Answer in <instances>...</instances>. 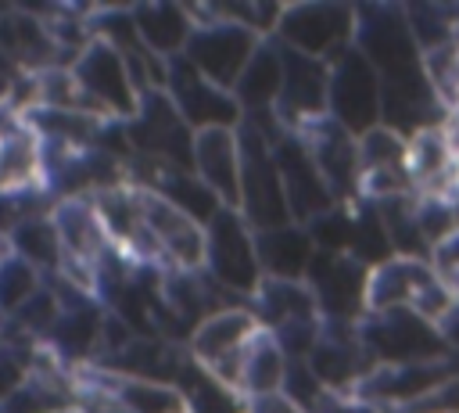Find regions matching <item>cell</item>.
I'll return each mask as SVG.
<instances>
[{"mask_svg":"<svg viewBox=\"0 0 459 413\" xmlns=\"http://www.w3.org/2000/svg\"><path fill=\"white\" fill-rule=\"evenodd\" d=\"M72 75L79 79V86L90 93V101L115 122H129L140 111L143 93L133 83L129 65L122 61V54L104 43L100 36H93L82 54L72 61Z\"/></svg>","mask_w":459,"mask_h":413,"instance_id":"obj_10","label":"cell"},{"mask_svg":"<svg viewBox=\"0 0 459 413\" xmlns=\"http://www.w3.org/2000/svg\"><path fill=\"white\" fill-rule=\"evenodd\" d=\"M430 266H434V273H437L448 287H459V230L448 233L445 241H437V244L430 248ZM452 294H455V291H452Z\"/></svg>","mask_w":459,"mask_h":413,"instance_id":"obj_37","label":"cell"},{"mask_svg":"<svg viewBox=\"0 0 459 413\" xmlns=\"http://www.w3.org/2000/svg\"><path fill=\"white\" fill-rule=\"evenodd\" d=\"M43 284H47V277L36 266H29L18 255H7L0 262V320L14 316Z\"/></svg>","mask_w":459,"mask_h":413,"instance_id":"obj_33","label":"cell"},{"mask_svg":"<svg viewBox=\"0 0 459 413\" xmlns=\"http://www.w3.org/2000/svg\"><path fill=\"white\" fill-rule=\"evenodd\" d=\"M7 255H11V241H7V237H0V262H4Z\"/></svg>","mask_w":459,"mask_h":413,"instance_id":"obj_41","label":"cell"},{"mask_svg":"<svg viewBox=\"0 0 459 413\" xmlns=\"http://www.w3.org/2000/svg\"><path fill=\"white\" fill-rule=\"evenodd\" d=\"M247 413H305L290 395L276 391V395H262V399H247Z\"/></svg>","mask_w":459,"mask_h":413,"instance_id":"obj_39","label":"cell"},{"mask_svg":"<svg viewBox=\"0 0 459 413\" xmlns=\"http://www.w3.org/2000/svg\"><path fill=\"white\" fill-rule=\"evenodd\" d=\"M176 388L186 399V413H247V399L237 388L212 377L194 356H186L176 377Z\"/></svg>","mask_w":459,"mask_h":413,"instance_id":"obj_29","label":"cell"},{"mask_svg":"<svg viewBox=\"0 0 459 413\" xmlns=\"http://www.w3.org/2000/svg\"><path fill=\"white\" fill-rule=\"evenodd\" d=\"M165 93L194 133H201V129H240V122H244V111H240L237 97L230 90L215 86L208 75H201L183 54L169 61Z\"/></svg>","mask_w":459,"mask_h":413,"instance_id":"obj_12","label":"cell"},{"mask_svg":"<svg viewBox=\"0 0 459 413\" xmlns=\"http://www.w3.org/2000/svg\"><path fill=\"white\" fill-rule=\"evenodd\" d=\"M11 255H18V259H25L29 266H36L43 277H57L61 266H65V248H61L57 226H54V212L43 215V219L25 223V226L11 237Z\"/></svg>","mask_w":459,"mask_h":413,"instance_id":"obj_31","label":"cell"},{"mask_svg":"<svg viewBox=\"0 0 459 413\" xmlns=\"http://www.w3.org/2000/svg\"><path fill=\"white\" fill-rule=\"evenodd\" d=\"M262 40H265V36H258V32L237 25V22L204 18V22H197V29H194V36H190V43H186V50H183V57H186L201 75H208L215 86H222V90L233 93L237 79L244 75L247 61H251L255 50L262 47Z\"/></svg>","mask_w":459,"mask_h":413,"instance_id":"obj_9","label":"cell"},{"mask_svg":"<svg viewBox=\"0 0 459 413\" xmlns=\"http://www.w3.org/2000/svg\"><path fill=\"white\" fill-rule=\"evenodd\" d=\"M305 413H384V409L373 406V402H366V399H359V395H344V391L323 388V391L305 406Z\"/></svg>","mask_w":459,"mask_h":413,"instance_id":"obj_36","label":"cell"},{"mask_svg":"<svg viewBox=\"0 0 459 413\" xmlns=\"http://www.w3.org/2000/svg\"><path fill=\"white\" fill-rule=\"evenodd\" d=\"M143 215L169 269H204V223L151 190H143Z\"/></svg>","mask_w":459,"mask_h":413,"instance_id":"obj_20","label":"cell"},{"mask_svg":"<svg viewBox=\"0 0 459 413\" xmlns=\"http://www.w3.org/2000/svg\"><path fill=\"white\" fill-rule=\"evenodd\" d=\"M280 50H283V90L276 101V119L283 129L301 133L305 126L330 115V61L308 57L283 43Z\"/></svg>","mask_w":459,"mask_h":413,"instance_id":"obj_13","label":"cell"},{"mask_svg":"<svg viewBox=\"0 0 459 413\" xmlns=\"http://www.w3.org/2000/svg\"><path fill=\"white\" fill-rule=\"evenodd\" d=\"M330 119L355 136L384 126V83L359 47L330 61Z\"/></svg>","mask_w":459,"mask_h":413,"instance_id":"obj_6","label":"cell"},{"mask_svg":"<svg viewBox=\"0 0 459 413\" xmlns=\"http://www.w3.org/2000/svg\"><path fill=\"white\" fill-rule=\"evenodd\" d=\"M280 90H283V50L269 36V40H262L255 57L247 61L244 75L237 79L233 97H237L244 119H258V115H276Z\"/></svg>","mask_w":459,"mask_h":413,"instance_id":"obj_25","label":"cell"},{"mask_svg":"<svg viewBox=\"0 0 459 413\" xmlns=\"http://www.w3.org/2000/svg\"><path fill=\"white\" fill-rule=\"evenodd\" d=\"M133 22H136V32L140 40L161 57V61H172L186 50L190 36H194V18L186 11V4H133Z\"/></svg>","mask_w":459,"mask_h":413,"instance_id":"obj_27","label":"cell"},{"mask_svg":"<svg viewBox=\"0 0 459 413\" xmlns=\"http://www.w3.org/2000/svg\"><path fill=\"white\" fill-rule=\"evenodd\" d=\"M305 363L312 366L323 388L344 391V395H355V388L377 370V363L369 359L359 338V323H330V320H323L319 341Z\"/></svg>","mask_w":459,"mask_h":413,"instance_id":"obj_17","label":"cell"},{"mask_svg":"<svg viewBox=\"0 0 459 413\" xmlns=\"http://www.w3.org/2000/svg\"><path fill=\"white\" fill-rule=\"evenodd\" d=\"M0 54L25 75H39L68 65L50 25L29 7H0Z\"/></svg>","mask_w":459,"mask_h":413,"instance_id":"obj_19","label":"cell"},{"mask_svg":"<svg viewBox=\"0 0 459 413\" xmlns=\"http://www.w3.org/2000/svg\"><path fill=\"white\" fill-rule=\"evenodd\" d=\"M380 212V223L391 237L394 255L405 259H430V244L420 230V212H416V194H398V198H384L373 201Z\"/></svg>","mask_w":459,"mask_h":413,"instance_id":"obj_30","label":"cell"},{"mask_svg":"<svg viewBox=\"0 0 459 413\" xmlns=\"http://www.w3.org/2000/svg\"><path fill=\"white\" fill-rule=\"evenodd\" d=\"M402 413H459V373L448 377L445 384H437L427 399L412 402V406L402 409Z\"/></svg>","mask_w":459,"mask_h":413,"instance_id":"obj_38","label":"cell"},{"mask_svg":"<svg viewBox=\"0 0 459 413\" xmlns=\"http://www.w3.org/2000/svg\"><path fill=\"white\" fill-rule=\"evenodd\" d=\"M455 294L452 287L434 273L430 259H405L394 255L384 266L369 269V294L366 309L369 312H394L409 309L430 323H441L445 312L452 309Z\"/></svg>","mask_w":459,"mask_h":413,"instance_id":"obj_1","label":"cell"},{"mask_svg":"<svg viewBox=\"0 0 459 413\" xmlns=\"http://www.w3.org/2000/svg\"><path fill=\"white\" fill-rule=\"evenodd\" d=\"M0 341H4V320H0Z\"/></svg>","mask_w":459,"mask_h":413,"instance_id":"obj_43","label":"cell"},{"mask_svg":"<svg viewBox=\"0 0 459 413\" xmlns=\"http://www.w3.org/2000/svg\"><path fill=\"white\" fill-rule=\"evenodd\" d=\"M57 208V198L47 190V183H32V187H14V190H0V237H14L25 223L43 219Z\"/></svg>","mask_w":459,"mask_h":413,"instance_id":"obj_32","label":"cell"},{"mask_svg":"<svg viewBox=\"0 0 459 413\" xmlns=\"http://www.w3.org/2000/svg\"><path fill=\"white\" fill-rule=\"evenodd\" d=\"M194 172L222 208L240 212V140L237 129H201L194 136Z\"/></svg>","mask_w":459,"mask_h":413,"instance_id":"obj_22","label":"cell"},{"mask_svg":"<svg viewBox=\"0 0 459 413\" xmlns=\"http://www.w3.org/2000/svg\"><path fill=\"white\" fill-rule=\"evenodd\" d=\"M305 284L316 294L319 316L330 323H362L366 320V294H369V266L355 255L316 251Z\"/></svg>","mask_w":459,"mask_h":413,"instance_id":"obj_11","label":"cell"},{"mask_svg":"<svg viewBox=\"0 0 459 413\" xmlns=\"http://www.w3.org/2000/svg\"><path fill=\"white\" fill-rule=\"evenodd\" d=\"M273 151H276V165H280V176H283V190H287V205H290V219L298 226H308L312 219H319L323 212L337 208V198L333 190L326 187L319 165L312 162L305 140L290 129H283L276 140H273Z\"/></svg>","mask_w":459,"mask_h":413,"instance_id":"obj_15","label":"cell"},{"mask_svg":"<svg viewBox=\"0 0 459 413\" xmlns=\"http://www.w3.org/2000/svg\"><path fill=\"white\" fill-rule=\"evenodd\" d=\"M423 65H427L430 90H434L437 104L445 108V115L459 111V43H448V47L423 54Z\"/></svg>","mask_w":459,"mask_h":413,"instance_id":"obj_34","label":"cell"},{"mask_svg":"<svg viewBox=\"0 0 459 413\" xmlns=\"http://www.w3.org/2000/svg\"><path fill=\"white\" fill-rule=\"evenodd\" d=\"M359 338L377 366H405L452 356V348L441 338V327L409 309L366 312V320L359 323Z\"/></svg>","mask_w":459,"mask_h":413,"instance_id":"obj_5","label":"cell"},{"mask_svg":"<svg viewBox=\"0 0 459 413\" xmlns=\"http://www.w3.org/2000/svg\"><path fill=\"white\" fill-rule=\"evenodd\" d=\"M237 140H240V215L251 223L255 233L294 223L273 140L247 119L240 122Z\"/></svg>","mask_w":459,"mask_h":413,"instance_id":"obj_2","label":"cell"},{"mask_svg":"<svg viewBox=\"0 0 459 413\" xmlns=\"http://www.w3.org/2000/svg\"><path fill=\"white\" fill-rule=\"evenodd\" d=\"M54 226L65 248V266H79L86 273H93L97 280V266L115 251L93 198H72V201H57L54 208ZM61 266V269H65Z\"/></svg>","mask_w":459,"mask_h":413,"instance_id":"obj_21","label":"cell"},{"mask_svg":"<svg viewBox=\"0 0 459 413\" xmlns=\"http://www.w3.org/2000/svg\"><path fill=\"white\" fill-rule=\"evenodd\" d=\"M258 330H262V323L251 312V305H233V309H222V312H212L208 320H201L194 327L186 348L212 377H219L222 384L240 391L244 352Z\"/></svg>","mask_w":459,"mask_h":413,"instance_id":"obj_7","label":"cell"},{"mask_svg":"<svg viewBox=\"0 0 459 413\" xmlns=\"http://www.w3.org/2000/svg\"><path fill=\"white\" fill-rule=\"evenodd\" d=\"M57 413H82L79 406H65V409H57Z\"/></svg>","mask_w":459,"mask_h":413,"instance_id":"obj_42","label":"cell"},{"mask_svg":"<svg viewBox=\"0 0 459 413\" xmlns=\"http://www.w3.org/2000/svg\"><path fill=\"white\" fill-rule=\"evenodd\" d=\"M437 327H441V338H445V345H448V348L459 356V298L452 302V309L445 312V320H441Z\"/></svg>","mask_w":459,"mask_h":413,"instance_id":"obj_40","label":"cell"},{"mask_svg":"<svg viewBox=\"0 0 459 413\" xmlns=\"http://www.w3.org/2000/svg\"><path fill=\"white\" fill-rule=\"evenodd\" d=\"M36 341L25 338H4L0 341V406L32 377L36 366Z\"/></svg>","mask_w":459,"mask_h":413,"instance_id":"obj_35","label":"cell"},{"mask_svg":"<svg viewBox=\"0 0 459 413\" xmlns=\"http://www.w3.org/2000/svg\"><path fill=\"white\" fill-rule=\"evenodd\" d=\"M312 154V162L319 165L326 187L333 190L337 205H355L362 201L359 194V136L348 133L341 122H333L330 115L305 126L298 133Z\"/></svg>","mask_w":459,"mask_h":413,"instance_id":"obj_18","label":"cell"},{"mask_svg":"<svg viewBox=\"0 0 459 413\" xmlns=\"http://www.w3.org/2000/svg\"><path fill=\"white\" fill-rule=\"evenodd\" d=\"M204 273L247 305L262 287L265 273L258 262L255 230L237 208H219L204 226Z\"/></svg>","mask_w":459,"mask_h":413,"instance_id":"obj_3","label":"cell"},{"mask_svg":"<svg viewBox=\"0 0 459 413\" xmlns=\"http://www.w3.org/2000/svg\"><path fill=\"white\" fill-rule=\"evenodd\" d=\"M359 194L362 201H384L416 194L409 180V140L387 126L359 136Z\"/></svg>","mask_w":459,"mask_h":413,"instance_id":"obj_16","label":"cell"},{"mask_svg":"<svg viewBox=\"0 0 459 413\" xmlns=\"http://www.w3.org/2000/svg\"><path fill=\"white\" fill-rule=\"evenodd\" d=\"M459 373V356H445V359H430V363H405V366H377L359 388L355 395L380 406L384 413H402L412 402L427 399L437 384H445L448 377Z\"/></svg>","mask_w":459,"mask_h":413,"instance_id":"obj_14","label":"cell"},{"mask_svg":"<svg viewBox=\"0 0 459 413\" xmlns=\"http://www.w3.org/2000/svg\"><path fill=\"white\" fill-rule=\"evenodd\" d=\"M287 356L280 348V341L273 338V330H258L244 352V366H240V395L244 399H262V395H276L283 391L287 381Z\"/></svg>","mask_w":459,"mask_h":413,"instance_id":"obj_28","label":"cell"},{"mask_svg":"<svg viewBox=\"0 0 459 413\" xmlns=\"http://www.w3.org/2000/svg\"><path fill=\"white\" fill-rule=\"evenodd\" d=\"M43 183V140L25 115L0 111V190Z\"/></svg>","mask_w":459,"mask_h":413,"instance_id":"obj_23","label":"cell"},{"mask_svg":"<svg viewBox=\"0 0 459 413\" xmlns=\"http://www.w3.org/2000/svg\"><path fill=\"white\" fill-rule=\"evenodd\" d=\"M255 244H258L262 273L273 280H305V273L316 259V241L298 223L262 230V233H255Z\"/></svg>","mask_w":459,"mask_h":413,"instance_id":"obj_26","label":"cell"},{"mask_svg":"<svg viewBox=\"0 0 459 413\" xmlns=\"http://www.w3.org/2000/svg\"><path fill=\"white\" fill-rule=\"evenodd\" d=\"M251 312L273 334L287 330V327H298V323H319L323 320L319 305H316V294L305 280H273V277H265L262 287L255 291Z\"/></svg>","mask_w":459,"mask_h":413,"instance_id":"obj_24","label":"cell"},{"mask_svg":"<svg viewBox=\"0 0 459 413\" xmlns=\"http://www.w3.org/2000/svg\"><path fill=\"white\" fill-rule=\"evenodd\" d=\"M355 4L337 0H308V4H283L280 25L273 40L290 50H301L319 61H333L355 47Z\"/></svg>","mask_w":459,"mask_h":413,"instance_id":"obj_4","label":"cell"},{"mask_svg":"<svg viewBox=\"0 0 459 413\" xmlns=\"http://www.w3.org/2000/svg\"><path fill=\"white\" fill-rule=\"evenodd\" d=\"M126 136L133 154L176 165V169H194V129L183 122L176 104L169 101L165 90H151L140 101V111L126 122Z\"/></svg>","mask_w":459,"mask_h":413,"instance_id":"obj_8","label":"cell"}]
</instances>
